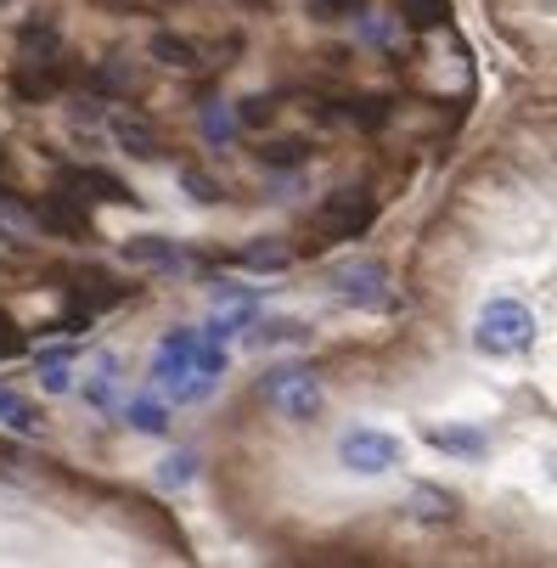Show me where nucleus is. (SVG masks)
Wrapping results in <instances>:
<instances>
[{
	"label": "nucleus",
	"instance_id": "obj_1",
	"mask_svg": "<svg viewBox=\"0 0 557 568\" xmlns=\"http://www.w3.org/2000/svg\"><path fill=\"white\" fill-rule=\"evenodd\" d=\"M535 333H540V327H535V310H529L524 298L496 293V298L479 304V321H473V349L490 355V361H507V355L535 349Z\"/></svg>",
	"mask_w": 557,
	"mask_h": 568
},
{
	"label": "nucleus",
	"instance_id": "obj_2",
	"mask_svg": "<svg viewBox=\"0 0 557 568\" xmlns=\"http://www.w3.org/2000/svg\"><path fill=\"white\" fill-rule=\"evenodd\" d=\"M260 399L271 405L282 423H315V417H322V405H327V388H322V377L304 372V366H276V372L260 377Z\"/></svg>",
	"mask_w": 557,
	"mask_h": 568
},
{
	"label": "nucleus",
	"instance_id": "obj_3",
	"mask_svg": "<svg viewBox=\"0 0 557 568\" xmlns=\"http://www.w3.org/2000/svg\"><path fill=\"white\" fill-rule=\"evenodd\" d=\"M338 462L361 478H383V473H394L406 462V439L377 428V423H355V428L338 434Z\"/></svg>",
	"mask_w": 557,
	"mask_h": 568
},
{
	"label": "nucleus",
	"instance_id": "obj_4",
	"mask_svg": "<svg viewBox=\"0 0 557 568\" xmlns=\"http://www.w3.org/2000/svg\"><path fill=\"white\" fill-rule=\"evenodd\" d=\"M333 293L355 310H388V271L377 260H344L333 271Z\"/></svg>",
	"mask_w": 557,
	"mask_h": 568
},
{
	"label": "nucleus",
	"instance_id": "obj_5",
	"mask_svg": "<svg viewBox=\"0 0 557 568\" xmlns=\"http://www.w3.org/2000/svg\"><path fill=\"white\" fill-rule=\"evenodd\" d=\"M198 338H203V333H192V327H181V333H164V344H158V361H152V383L164 388V394H175V388L192 377Z\"/></svg>",
	"mask_w": 557,
	"mask_h": 568
},
{
	"label": "nucleus",
	"instance_id": "obj_6",
	"mask_svg": "<svg viewBox=\"0 0 557 568\" xmlns=\"http://www.w3.org/2000/svg\"><path fill=\"white\" fill-rule=\"evenodd\" d=\"M119 383H124V366H119L113 349H102V355L91 361V372L79 377L73 388H79V399H85L91 412H119Z\"/></svg>",
	"mask_w": 557,
	"mask_h": 568
},
{
	"label": "nucleus",
	"instance_id": "obj_7",
	"mask_svg": "<svg viewBox=\"0 0 557 568\" xmlns=\"http://www.w3.org/2000/svg\"><path fill=\"white\" fill-rule=\"evenodd\" d=\"M322 225H327L333 236H355V231H366V225H372V197H366L361 186L333 192V197L322 203Z\"/></svg>",
	"mask_w": 557,
	"mask_h": 568
},
{
	"label": "nucleus",
	"instance_id": "obj_8",
	"mask_svg": "<svg viewBox=\"0 0 557 568\" xmlns=\"http://www.w3.org/2000/svg\"><path fill=\"white\" fill-rule=\"evenodd\" d=\"M428 445L439 456H456V462H485L490 456V439L479 428H467V423H434L428 428Z\"/></svg>",
	"mask_w": 557,
	"mask_h": 568
},
{
	"label": "nucleus",
	"instance_id": "obj_9",
	"mask_svg": "<svg viewBox=\"0 0 557 568\" xmlns=\"http://www.w3.org/2000/svg\"><path fill=\"white\" fill-rule=\"evenodd\" d=\"M406 507H412L417 524H450L462 501H456V490H445V484H412V501Z\"/></svg>",
	"mask_w": 557,
	"mask_h": 568
},
{
	"label": "nucleus",
	"instance_id": "obj_10",
	"mask_svg": "<svg viewBox=\"0 0 557 568\" xmlns=\"http://www.w3.org/2000/svg\"><path fill=\"white\" fill-rule=\"evenodd\" d=\"M119 423L135 428V434H170V405L152 399V394H135V399L119 405Z\"/></svg>",
	"mask_w": 557,
	"mask_h": 568
},
{
	"label": "nucleus",
	"instance_id": "obj_11",
	"mask_svg": "<svg viewBox=\"0 0 557 568\" xmlns=\"http://www.w3.org/2000/svg\"><path fill=\"white\" fill-rule=\"evenodd\" d=\"M40 405L23 394V388H12V383H0V428H12V434H40Z\"/></svg>",
	"mask_w": 557,
	"mask_h": 568
},
{
	"label": "nucleus",
	"instance_id": "obj_12",
	"mask_svg": "<svg viewBox=\"0 0 557 568\" xmlns=\"http://www.w3.org/2000/svg\"><path fill=\"white\" fill-rule=\"evenodd\" d=\"M249 338H254V349H276V344H310V327H304V321L298 315H271V321H249Z\"/></svg>",
	"mask_w": 557,
	"mask_h": 568
},
{
	"label": "nucleus",
	"instance_id": "obj_13",
	"mask_svg": "<svg viewBox=\"0 0 557 568\" xmlns=\"http://www.w3.org/2000/svg\"><path fill=\"white\" fill-rule=\"evenodd\" d=\"M124 260H135V265H158V271H181V265H186L170 236H130V242H124Z\"/></svg>",
	"mask_w": 557,
	"mask_h": 568
},
{
	"label": "nucleus",
	"instance_id": "obj_14",
	"mask_svg": "<svg viewBox=\"0 0 557 568\" xmlns=\"http://www.w3.org/2000/svg\"><path fill=\"white\" fill-rule=\"evenodd\" d=\"M203 473V462H198V450H170L164 462H158V490L164 496H175V490H192V478Z\"/></svg>",
	"mask_w": 557,
	"mask_h": 568
},
{
	"label": "nucleus",
	"instance_id": "obj_15",
	"mask_svg": "<svg viewBox=\"0 0 557 568\" xmlns=\"http://www.w3.org/2000/svg\"><path fill=\"white\" fill-rule=\"evenodd\" d=\"M198 130H203V141H209V146H231L243 124H236V108H231V102H220V97H214V102H203Z\"/></svg>",
	"mask_w": 557,
	"mask_h": 568
},
{
	"label": "nucleus",
	"instance_id": "obj_16",
	"mask_svg": "<svg viewBox=\"0 0 557 568\" xmlns=\"http://www.w3.org/2000/svg\"><path fill=\"white\" fill-rule=\"evenodd\" d=\"M113 141H119L130 158H158V135H152V124L135 119V113H119V119H113Z\"/></svg>",
	"mask_w": 557,
	"mask_h": 568
},
{
	"label": "nucleus",
	"instance_id": "obj_17",
	"mask_svg": "<svg viewBox=\"0 0 557 568\" xmlns=\"http://www.w3.org/2000/svg\"><path fill=\"white\" fill-rule=\"evenodd\" d=\"M40 388H45V394H73V366H68V355L40 361Z\"/></svg>",
	"mask_w": 557,
	"mask_h": 568
},
{
	"label": "nucleus",
	"instance_id": "obj_18",
	"mask_svg": "<svg viewBox=\"0 0 557 568\" xmlns=\"http://www.w3.org/2000/svg\"><path fill=\"white\" fill-rule=\"evenodd\" d=\"M152 51H158V62H175V68H198L192 45H186V40H175V34H158V40H152Z\"/></svg>",
	"mask_w": 557,
	"mask_h": 568
},
{
	"label": "nucleus",
	"instance_id": "obj_19",
	"mask_svg": "<svg viewBox=\"0 0 557 568\" xmlns=\"http://www.w3.org/2000/svg\"><path fill=\"white\" fill-rule=\"evenodd\" d=\"M181 186L192 192V203H220L225 192H220V181H209L203 170H181Z\"/></svg>",
	"mask_w": 557,
	"mask_h": 568
},
{
	"label": "nucleus",
	"instance_id": "obj_20",
	"mask_svg": "<svg viewBox=\"0 0 557 568\" xmlns=\"http://www.w3.org/2000/svg\"><path fill=\"white\" fill-rule=\"evenodd\" d=\"M243 265H254V271H282V265H287V254H282V248H249V254H243Z\"/></svg>",
	"mask_w": 557,
	"mask_h": 568
},
{
	"label": "nucleus",
	"instance_id": "obj_21",
	"mask_svg": "<svg viewBox=\"0 0 557 568\" xmlns=\"http://www.w3.org/2000/svg\"><path fill=\"white\" fill-rule=\"evenodd\" d=\"M271 113H276V108H271V102H265V97H249V102H243V108H236V124H265V119H271Z\"/></svg>",
	"mask_w": 557,
	"mask_h": 568
},
{
	"label": "nucleus",
	"instance_id": "obj_22",
	"mask_svg": "<svg viewBox=\"0 0 557 568\" xmlns=\"http://www.w3.org/2000/svg\"><path fill=\"white\" fill-rule=\"evenodd\" d=\"M18 349H23V338L12 333V321H7V315H0V361H12Z\"/></svg>",
	"mask_w": 557,
	"mask_h": 568
},
{
	"label": "nucleus",
	"instance_id": "obj_23",
	"mask_svg": "<svg viewBox=\"0 0 557 568\" xmlns=\"http://www.w3.org/2000/svg\"><path fill=\"white\" fill-rule=\"evenodd\" d=\"M315 7H322V18H338V12H355L361 0H315Z\"/></svg>",
	"mask_w": 557,
	"mask_h": 568
}]
</instances>
